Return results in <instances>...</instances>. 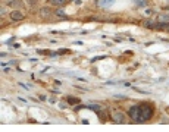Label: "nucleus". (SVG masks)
<instances>
[{
	"label": "nucleus",
	"instance_id": "423d86ee",
	"mask_svg": "<svg viewBox=\"0 0 169 132\" xmlns=\"http://www.w3.org/2000/svg\"><path fill=\"white\" fill-rule=\"evenodd\" d=\"M96 5L99 8H110L113 5V0H96Z\"/></svg>",
	"mask_w": 169,
	"mask_h": 132
},
{
	"label": "nucleus",
	"instance_id": "7ed1b4c3",
	"mask_svg": "<svg viewBox=\"0 0 169 132\" xmlns=\"http://www.w3.org/2000/svg\"><path fill=\"white\" fill-rule=\"evenodd\" d=\"M9 18H10V21H13V22H19V21H24V19H25V15H24L19 9H13V10L9 13Z\"/></svg>",
	"mask_w": 169,
	"mask_h": 132
},
{
	"label": "nucleus",
	"instance_id": "ddd939ff",
	"mask_svg": "<svg viewBox=\"0 0 169 132\" xmlns=\"http://www.w3.org/2000/svg\"><path fill=\"white\" fill-rule=\"evenodd\" d=\"M134 2L137 6H141V8H144V6L147 5V0H134Z\"/></svg>",
	"mask_w": 169,
	"mask_h": 132
},
{
	"label": "nucleus",
	"instance_id": "f257e3e1",
	"mask_svg": "<svg viewBox=\"0 0 169 132\" xmlns=\"http://www.w3.org/2000/svg\"><path fill=\"white\" fill-rule=\"evenodd\" d=\"M140 117H141V123L146 122V120H150L153 117V113H154V107H153L152 103H141L140 106Z\"/></svg>",
	"mask_w": 169,
	"mask_h": 132
},
{
	"label": "nucleus",
	"instance_id": "9b49d317",
	"mask_svg": "<svg viewBox=\"0 0 169 132\" xmlns=\"http://www.w3.org/2000/svg\"><path fill=\"white\" fill-rule=\"evenodd\" d=\"M154 24H156V22H153V21H149V19L143 22L144 26H146V28H150V30H153V28H154Z\"/></svg>",
	"mask_w": 169,
	"mask_h": 132
},
{
	"label": "nucleus",
	"instance_id": "6e6552de",
	"mask_svg": "<svg viewBox=\"0 0 169 132\" xmlns=\"http://www.w3.org/2000/svg\"><path fill=\"white\" fill-rule=\"evenodd\" d=\"M8 5L10 6V8H13V9H19V10H21V9H22V6H24L21 0H9V2H8Z\"/></svg>",
	"mask_w": 169,
	"mask_h": 132
},
{
	"label": "nucleus",
	"instance_id": "dca6fc26",
	"mask_svg": "<svg viewBox=\"0 0 169 132\" xmlns=\"http://www.w3.org/2000/svg\"><path fill=\"white\" fill-rule=\"evenodd\" d=\"M152 12H153V10H150V9H146V12H144V15H147V16H150V15H152Z\"/></svg>",
	"mask_w": 169,
	"mask_h": 132
},
{
	"label": "nucleus",
	"instance_id": "f03ea898",
	"mask_svg": "<svg viewBox=\"0 0 169 132\" xmlns=\"http://www.w3.org/2000/svg\"><path fill=\"white\" fill-rule=\"evenodd\" d=\"M128 115H129V117H131L134 122L141 123V117H140V109H138V106H131L129 110H128Z\"/></svg>",
	"mask_w": 169,
	"mask_h": 132
},
{
	"label": "nucleus",
	"instance_id": "0eeeda50",
	"mask_svg": "<svg viewBox=\"0 0 169 132\" xmlns=\"http://www.w3.org/2000/svg\"><path fill=\"white\" fill-rule=\"evenodd\" d=\"M69 0H47V3L51 5V6H58V8H62V6H65Z\"/></svg>",
	"mask_w": 169,
	"mask_h": 132
},
{
	"label": "nucleus",
	"instance_id": "39448f33",
	"mask_svg": "<svg viewBox=\"0 0 169 132\" xmlns=\"http://www.w3.org/2000/svg\"><path fill=\"white\" fill-rule=\"evenodd\" d=\"M115 123H125L127 122V119H125V115L122 113V112H115L113 113V119H112Z\"/></svg>",
	"mask_w": 169,
	"mask_h": 132
},
{
	"label": "nucleus",
	"instance_id": "20e7f679",
	"mask_svg": "<svg viewBox=\"0 0 169 132\" xmlns=\"http://www.w3.org/2000/svg\"><path fill=\"white\" fill-rule=\"evenodd\" d=\"M51 13H53V10H51L49 6H43V8H40V10H38V15H40L41 19H47V18H50Z\"/></svg>",
	"mask_w": 169,
	"mask_h": 132
},
{
	"label": "nucleus",
	"instance_id": "f3484780",
	"mask_svg": "<svg viewBox=\"0 0 169 132\" xmlns=\"http://www.w3.org/2000/svg\"><path fill=\"white\" fill-rule=\"evenodd\" d=\"M72 2H75L76 5H81V0H72Z\"/></svg>",
	"mask_w": 169,
	"mask_h": 132
},
{
	"label": "nucleus",
	"instance_id": "4468645a",
	"mask_svg": "<svg viewBox=\"0 0 169 132\" xmlns=\"http://www.w3.org/2000/svg\"><path fill=\"white\" fill-rule=\"evenodd\" d=\"M68 104H69L68 101H60V103H59V107H60V109H66V107H68Z\"/></svg>",
	"mask_w": 169,
	"mask_h": 132
},
{
	"label": "nucleus",
	"instance_id": "2eb2a0df",
	"mask_svg": "<svg viewBox=\"0 0 169 132\" xmlns=\"http://www.w3.org/2000/svg\"><path fill=\"white\" fill-rule=\"evenodd\" d=\"M0 10H2V12H0V15H2V16H5V15H6V8H5V6H2Z\"/></svg>",
	"mask_w": 169,
	"mask_h": 132
},
{
	"label": "nucleus",
	"instance_id": "9d476101",
	"mask_svg": "<svg viewBox=\"0 0 169 132\" xmlns=\"http://www.w3.org/2000/svg\"><path fill=\"white\" fill-rule=\"evenodd\" d=\"M157 22H169V13H160V15H157Z\"/></svg>",
	"mask_w": 169,
	"mask_h": 132
},
{
	"label": "nucleus",
	"instance_id": "1a4fd4ad",
	"mask_svg": "<svg viewBox=\"0 0 169 132\" xmlns=\"http://www.w3.org/2000/svg\"><path fill=\"white\" fill-rule=\"evenodd\" d=\"M53 13H55V15H56L58 18H63V19H66V18H68L66 12H65V9H62V8H59L58 10H55Z\"/></svg>",
	"mask_w": 169,
	"mask_h": 132
},
{
	"label": "nucleus",
	"instance_id": "f8f14e48",
	"mask_svg": "<svg viewBox=\"0 0 169 132\" xmlns=\"http://www.w3.org/2000/svg\"><path fill=\"white\" fill-rule=\"evenodd\" d=\"M66 101L69 104H76V103H79V99H76V97H68Z\"/></svg>",
	"mask_w": 169,
	"mask_h": 132
}]
</instances>
